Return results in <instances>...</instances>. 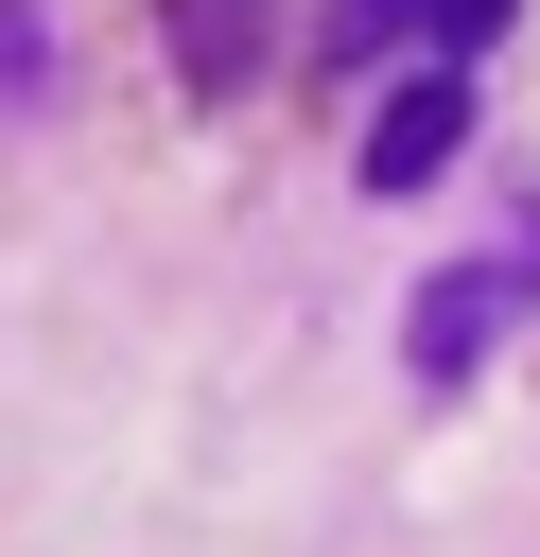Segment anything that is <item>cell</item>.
<instances>
[{"instance_id": "cell-1", "label": "cell", "mask_w": 540, "mask_h": 557, "mask_svg": "<svg viewBox=\"0 0 540 557\" xmlns=\"http://www.w3.org/2000/svg\"><path fill=\"white\" fill-rule=\"evenodd\" d=\"M453 139H470V70H453V52H418V70L383 87V122H366V191H435V174H453Z\"/></svg>"}, {"instance_id": "cell-2", "label": "cell", "mask_w": 540, "mask_h": 557, "mask_svg": "<svg viewBox=\"0 0 540 557\" xmlns=\"http://www.w3.org/2000/svg\"><path fill=\"white\" fill-rule=\"evenodd\" d=\"M523 278H540V244H505V261H453V278H418V383H470V366H488V331L523 313Z\"/></svg>"}, {"instance_id": "cell-3", "label": "cell", "mask_w": 540, "mask_h": 557, "mask_svg": "<svg viewBox=\"0 0 540 557\" xmlns=\"http://www.w3.org/2000/svg\"><path fill=\"white\" fill-rule=\"evenodd\" d=\"M523 0H348L331 17V52H488Z\"/></svg>"}, {"instance_id": "cell-4", "label": "cell", "mask_w": 540, "mask_h": 557, "mask_svg": "<svg viewBox=\"0 0 540 557\" xmlns=\"http://www.w3.org/2000/svg\"><path fill=\"white\" fill-rule=\"evenodd\" d=\"M261 17H279V0H174V70H192V87L226 104V87L261 70Z\"/></svg>"}, {"instance_id": "cell-5", "label": "cell", "mask_w": 540, "mask_h": 557, "mask_svg": "<svg viewBox=\"0 0 540 557\" xmlns=\"http://www.w3.org/2000/svg\"><path fill=\"white\" fill-rule=\"evenodd\" d=\"M52 70V35H35V0H0V87H35Z\"/></svg>"}]
</instances>
